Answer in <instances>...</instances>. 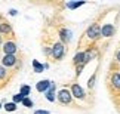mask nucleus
<instances>
[{
    "label": "nucleus",
    "mask_w": 120,
    "mask_h": 114,
    "mask_svg": "<svg viewBox=\"0 0 120 114\" xmlns=\"http://www.w3.org/2000/svg\"><path fill=\"white\" fill-rule=\"evenodd\" d=\"M34 114H50V113L46 110H37V111H34Z\"/></svg>",
    "instance_id": "22"
},
{
    "label": "nucleus",
    "mask_w": 120,
    "mask_h": 114,
    "mask_svg": "<svg viewBox=\"0 0 120 114\" xmlns=\"http://www.w3.org/2000/svg\"><path fill=\"white\" fill-rule=\"evenodd\" d=\"M33 68H34V73L45 71V65H43V64H40L37 59H33Z\"/></svg>",
    "instance_id": "16"
},
{
    "label": "nucleus",
    "mask_w": 120,
    "mask_h": 114,
    "mask_svg": "<svg viewBox=\"0 0 120 114\" xmlns=\"http://www.w3.org/2000/svg\"><path fill=\"white\" fill-rule=\"evenodd\" d=\"M0 65H3L8 70H12V68H19L21 65V59L18 58V55H3V58L0 59Z\"/></svg>",
    "instance_id": "3"
},
{
    "label": "nucleus",
    "mask_w": 120,
    "mask_h": 114,
    "mask_svg": "<svg viewBox=\"0 0 120 114\" xmlns=\"http://www.w3.org/2000/svg\"><path fill=\"white\" fill-rule=\"evenodd\" d=\"M99 37H101V24H99V21L96 19L94 24L89 25V28H87L86 33L83 34V39H86L87 42H89V44H90V43L96 42Z\"/></svg>",
    "instance_id": "1"
},
{
    "label": "nucleus",
    "mask_w": 120,
    "mask_h": 114,
    "mask_svg": "<svg viewBox=\"0 0 120 114\" xmlns=\"http://www.w3.org/2000/svg\"><path fill=\"white\" fill-rule=\"evenodd\" d=\"M0 36H2V37H4V36H6V37H12L13 36L12 25L9 24L8 21H4V19L0 22Z\"/></svg>",
    "instance_id": "9"
},
{
    "label": "nucleus",
    "mask_w": 120,
    "mask_h": 114,
    "mask_svg": "<svg viewBox=\"0 0 120 114\" xmlns=\"http://www.w3.org/2000/svg\"><path fill=\"white\" fill-rule=\"evenodd\" d=\"M116 33V25L113 24H104L101 27V36L102 37H113Z\"/></svg>",
    "instance_id": "10"
},
{
    "label": "nucleus",
    "mask_w": 120,
    "mask_h": 114,
    "mask_svg": "<svg viewBox=\"0 0 120 114\" xmlns=\"http://www.w3.org/2000/svg\"><path fill=\"white\" fill-rule=\"evenodd\" d=\"M96 76H98V71H94V74H92V77L89 80H87V88H89V90H92L95 88V80H96Z\"/></svg>",
    "instance_id": "17"
},
{
    "label": "nucleus",
    "mask_w": 120,
    "mask_h": 114,
    "mask_svg": "<svg viewBox=\"0 0 120 114\" xmlns=\"http://www.w3.org/2000/svg\"><path fill=\"white\" fill-rule=\"evenodd\" d=\"M85 3H86V2H68V3H67V7L73 11V9H77V7L83 6Z\"/></svg>",
    "instance_id": "18"
},
{
    "label": "nucleus",
    "mask_w": 120,
    "mask_h": 114,
    "mask_svg": "<svg viewBox=\"0 0 120 114\" xmlns=\"http://www.w3.org/2000/svg\"><path fill=\"white\" fill-rule=\"evenodd\" d=\"M116 62H119V64H120V49L116 52Z\"/></svg>",
    "instance_id": "23"
},
{
    "label": "nucleus",
    "mask_w": 120,
    "mask_h": 114,
    "mask_svg": "<svg viewBox=\"0 0 120 114\" xmlns=\"http://www.w3.org/2000/svg\"><path fill=\"white\" fill-rule=\"evenodd\" d=\"M11 77H12V71L8 70V68H4L3 65H0V89L4 88V86L9 83Z\"/></svg>",
    "instance_id": "7"
},
{
    "label": "nucleus",
    "mask_w": 120,
    "mask_h": 114,
    "mask_svg": "<svg viewBox=\"0 0 120 114\" xmlns=\"http://www.w3.org/2000/svg\"><path fill=\"white\" fill-rule=\"evenodd\" d=\"M22 99H24V96H22V95H19V93H16V95H13L12 102H13V104H21Z\"/></svg>",
    "instance_id": "20"
},
{
    "label": "nucleus",
    "mask_w": 120,
    "mask_h": 114,
    "mask_svg": "<svg viewBox=\"0 0 120 114\" xmlns=\"http://www.w3.org/2000/svg\"><path fill=\"white\" fill-rule=\"evenodd\" d=\"M56 31H58V36H59V42L67 46V44L71 42V31L68 30L67 27H58Z\"/></svg>",
    "instance_id": "5"
},
{
    "label": "nucleus",
    "mask_w": 120,
    "mask_h": 114,
    "mask_svg": "<svg viewBox=\"0 0 120 114\" xmlns=\"http://www.w3.org/2000/svg\"><path fill=\"white\" fill-rule=\"evenodd\" d=\"M50 85H52L50 80H40L39 83L36 85V89H37V92H46V90L50 88Z\"/></svg>",
    "instance_id": "12"
},
{
    "label": "nucleus",
    "mask_w": 120,
    "mask_h": 114,
    "mask_svg": "<svg viewBox=\"0 0 120 114\" xmlns=\"http://www.w3.org/2000/svg\"><path fill=\"white\" fill-rule=\"evenodd\" d=\"M58 101L62 104V105H73V96L71 92L67 88H62L58 92Z\"/></svg>",
    "instance_id": "4"
},
{
    "label": "nucleus",
    "mask_w": 120,
    "mask_h": 114,
    "mask_svg": "<svg viewBox=\"0 0 120 114\" xmlns=\"http://www.w3.org/2000/svg\"><path fill=\"white\" fill-rule=\"evenodd\" d=\"M3 108H4L8 113H13V111H16V104H13V102H6V104L3 105Z\"/></svg>",
    "instance_id": "19"
},
{
    "label": "nucleus",
    "mask_w": 120,
    "mask_h": 114,
    "mask_svg": "<svg viewBox=\"0 0 120 114\" xmlns=\"http://www.w3.org/2000/svg\"><path fill=\"white\" fill-rule=\"evenodd\" d=\"M65 44H62L61 42H55L52 43V46H50V56L53 61H61V59L64 58V55H65Z\"/></svg>",
    "instance_id": "2"
},
{
    "label": "nucleus",
    "mask_w": 120,
    "mask_h": 114,
    "mask_svg": "<svg viewBox=\"0 0 120 114\" xmlns=\"http://www.w3.org/2000/svg\"><path fill=\"white\" fill-rule=\"evenodd\" d=\"M21 104H22L24 107H27V108H31V107H33V101H31L30 98H24Z\"/></svg>",
    "instance_id": "21"
},
{
    "label": "nucleus",
    "mask_w": 120,
    "mask_h": 114,
    "mask_svg": "<svg viewBox=\"0 0 120 114\" xmlns=\"http://www.w3.org/2000/svg\"><path fill=\"white\" fill-rule=\"evenodd\" d=\"M30 92H31V88H30L28 85H22V86H21V89H19V95H22L24 98H28Z\"/></svg>",
    "instance_id": "15"
},
{
    "label": "nucleus",
    "mask_w": 120,
    "mask_h": 114,
    "mask_svg": "<svg viewBox=\"0 0 120 114\" xmlns=\"http://www.w3.org/2000/svg\"><path fill=\"white\" fill-rule=\"evenodd\" d=\"M53 92H55V83H52V85H50V88L46 90V99H48L49 102H53V101H55Z\"/></svg>",
    "instance_id": "13"
},
{
    "label": "nucleus",
    "mask_w": 120,
    "mask_h": 114,
    "mask_svg": "<svg viewBox=\"0 0 120 114\" xmlns=\"http://www.w3.org/2000/svg\"><path fill=\"white\" fill-rule=\"evenodd\" d=\"M71 96L73 98H76V99H80V101H83V99L86 98V93H85V90L82 89V86L79 83H71Z\"/></svg>",
    "instance_id": "8"
},
{
    "label": "nucleus",
    "mask_w": 120,
    "mask_h": 114,
    "mask_svg": "<svg viewBox=\"0 0 120 114\" xmlns=\"http://www.w3.org/2000/svg\"><path fill=\"white\" fill-rule=\"evenodd\" d=\"M110 85L116 90H120V73H111L110 74Z\"/></svg>",
    "instance_id": "11"
},
{
    "label": "nucleus",
    "mask_w": 120,
    "mask_h": 114,
    "mask_svg": "<svg viewBox=\"0 0 120 114\" xmlns=\"http://www.w3.org/2000/svg\"><path fill=\"white\" fill-rule=\"evenodd\" d=\"M16 13H18V12L15 11V9H11V11H9V15H12V16H15Z\"/></svg>",
    "instance_id": "24"
},
{
    "label": "nucleus",
    "mask_w": 120,
    "mask_h": 114,
    "mask_svg": "<svg viewBox=\"0 0 120 114\" xmlns=\"http://www.w3.org/2000/svg\"><path fill=\"white\" fill-rule=\"evenodd\" d=\"M0 44H3V37L0 36Z\"/></svg>",
    "instance_id": "25"
},
{
    "label": "nucleus",
    "mask_w": 120,
    "mask_h": 114,
    "mask_svg": "<svg viewBox=\"0 0 120 114\" xmlns=\"http://www.w3.org/2000/svg\"><path fill=\"white\" fill-rule=\"evenodd\" d=\"M18 46L15 40H6L3 42V55H16Z\"/></svg>",
    "instance_id": "6"
},
{
    "label": "nucleus",
    "mask_w": 120,
    "mask_h": 114,
    "mask_svg": "<svg viewBox=\"0 0 120 114\" xmlns=\"http://www.w3.org/2000/svg\"><path fill=\"white\" fill-rule=\"evenodd\" d=\"M0 108H2V102H0Z\"/></svg>",
    "instance_id": "27"
},
{
    "label": "nucleus",
    "mask_w": 120,
    "mask_h": 114,
    "mask_svg": "<svg viewBox=\"0 0 120 114\" xmlns=\"http://www.w3.org/2000/svg\"><path fill=\"white\" fill-rule=\"evenodd\" d=\"M2 21H3V16H2V15H0V22H2Z\"/></svg>",
    "instance_id": "26"
},
{
    "label": "nucleus",
    "mask_w": 120,
    "mask_h": 114,
    "mask_svg": "<svg viewBox=\"0 0 120 114\" xmlns=\"http://www.w3.org/2000/svg\"><path fill=\"white\" fill-rule=\"evenodd\" d=\"M83 56H85V51H80V52H77L76 55H74V58H73V65H79V64H82V61H83Z\"/></svg>",
    "instance_id": "14"
}]
</instances>
